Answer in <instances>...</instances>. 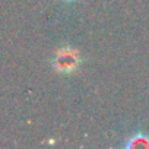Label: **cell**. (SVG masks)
<instances>
[{
  "instance_id": "obj_1",
  "label": "cell",
  "mask_w": 149,
  "mask_h": 149,
  "mask_svg": "<svg viewBox=\"0 0 149 149\" xmlns=\"http://www.w3.org/2000/svg\"><path fill=\"white\" fill-rule=\"evenodd\" d=\"M81 64H82L81 53L72 45L60 47L51 58V66L54 72L60 74H72L81 67Z\"/></svg>"
},
{
  "instance_id": "obj_2",
  "label": "cell",
  "mask_w": 149,
  "mask_h": 149,
  "mask_svg": "<svg viewBox=\"0 0 149 149\" xmlns=\"http://www.w3.org/2000/svg\"><path fill=\"white\" fill-rule=\"evenodd\" d=\"M120 146L124 149H134V148L149 149V132L137 129L133 133H130L129 136H126Z\"/></svg>"
},
{
  "instance_id": "obj_3",
  "label": "cell",
  "mask_w": 149,
  "mask_h": 149,
  "mask_svg": "<svg viewBox=\"0 0 149 149\" xmlns=\"http://www.w3.org/2000/svg\"><path fill=\"white\" fill-rule=\"evenodd\" d=\"M63 2H67V3H72V2H76V0H63Z\"/></svg>"
}]
</instances>
